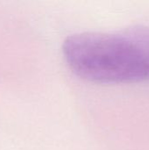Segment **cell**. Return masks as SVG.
Returning <instances> with one entry per match:
<instances>
[{"label": "cell", "instance_id": "2", "mask_svg": "<svg viewBox=\"0 0 149 150\" xmlns=\"http://www.w3.org/2000/svg\"><path fill=\"white\" fill-rule=\"evenodd\" d=\"M125 31L140 47L149 74V26L144 25H136L125 29Z\"/></svg>", "mask_w": 149, "mask_h": 150}, {"label": "cell", "instance_id": "1", "mask_svg": "<svg viewBox=\"0 0 149 150\" xmlns=\"http://www.w3.org/2000/svg\"><path fill=\"white\" fill-rule=\"evenodd\" d=\"M62 51L72 71L90 82L120 83L149 78L140 47L125 30L73 34L65 40Z\"/></svg>", "mask_w": 149, "mask_h": 150}]
</instances>
